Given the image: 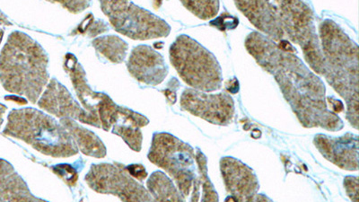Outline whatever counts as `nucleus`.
Returning a JSON list of instances; mask_svg holds the SVG:
<instances>
[{"label": "nucleus", "instance_id": "obj_31", "mask_svg": "<svg viewBox=\"0 0 359 202\" xmlns=\"http://www.w3.org/2000/svg\"><path fill=\"white\" fill-rule=\"evenodd\" d=\"M3 35H4V31L0 30V44H1V41L3 39Z\"/></svg>", "mask_w": 359, "mask_h": 202}, {"label": "nucleus", "instance_id": "obj_10", "mask_svg": "<svg viewBox=\"0 0 359 202\" xmlns=\"http://www.w3.org/2000/svg\"><path fill=\"white\" fill-rule=\"evenodd\" d=\"M96 114L102 129L121 137L134 152L142 149L143 135L140 128L147 126L149 120L144 115L115 104L104 93L96 105Z\"/></svg>", "mask_w": 359, "mask_h": 202}, {"label": "nucleus", "instance_id": "obj_20", "mask_svg": "<svg viewBox=\"0 0 359 202\" xmlns=\"http://www.w3.org/2000/svg\"><path fill=\"white\" fill-rule=\"evenodd\" d=\"M92 43L99 53L115 64L123 63L129 50V44L116 35L96 38Z\"/></svg>", "mask_w": 359, "mask_h": 202}, {"label": "nucleus", "instance_id": "obj_19", "mask_svg": "<svg viewBox=\"0 0 359 202\" xmlns=\"http://www.w3.org/2000/svg\"><path fill=\"white\" fill-rule=\"evenodd\" d=\"M147 191L156 201H184L181 192L165 173L154 172L147 182Z\"/></svg>", "mask_w": 359, "mask_h": 202}, {"label": "nucleus", "instance_id": "obj_22", "mask_svg": "<svg viewBox=\"0 0 359 202\" xmlns=\"http://www.w3.org/2000/svg\"><path fill=\"white\" fill-rule=\"evenodd\" d=\"M54 174L62 177L63 181L69 186H75L78 182V172L70 165H57L51 168Z\"/></svg>", "mask_w": 359, "mask_h": 202}, {"label": "nucleus", "instance_id": "obj_18", "mask_svg": "<svg viewBox=\"0 0 359 202\" xmlns=\"http://www.w3.org/2000/svg\"><path fill=\"white\" fill-rule=\"evenodd\" d=\"M195 160L197 163L198 176L191 192V201H219V195L208 177L207 157L200 149H197V152H195Z\"/></svg>", "mask_w": 359, "mask_h": 202}, {"label": "nucleus", "instance_id": "obj_9", "mask_svg": "<svg viewBox=\"0 0 359 202\" xmlns=\"http://www.w3.org/2000/svg\"><path fill=\"white\" fill-rule=\"evenodd\" d=\"M85 180L92 190L101 194L114 195L123 201H154L149 191L121 163L93 165Z\"/></svg>", "mask_w": 359, "mask_h": 202}, {"label": "nucleus", "instance_id": "obj_30", "mask_svg": "<svg viewBox=\"0 0 359 202\" xmlns=\"http://www.w3.org/2000/svg\"><path fill=\"white\" fill-rule=\"evenodd\" d=\"M0 25H11V22H8V19L5 17L4 14L0 12Z\"/></svg>", "mask_w": 359, "mask_h": 202}, {"label": "nucleus", "instance_id": "obj_16", "mask_svg": "<svg viewBox=\"0 0 359 202\" xmlns=\"http://www.w3.org/2000/svg\"><path fill=\"white\" fill-rule=\"evenodd\" d=\"M0 201H44L35 197L27 182L6 160L0 159Z\"/></svg>", "mask_w": 359, "mask_h": 202}, {"label": "nucleus", "instance_id": "obj_11", "mask_svg": "<svg viewBox=\"0 0 359 202\" xmlns=\"http://www.w3.org/2000/svg\"><path fill=\"white\" fill-rule=\"evenodd\" d=\"M180 105L182 111L219 126H227L235 117V102L226 92L213 95L187 88L182 92Z\"/></svg>", "mask_w": 359, "mask_h": 202}, {"label": "nucleus", "instance_id": "obj_13", "mask_svg": "<svg viewBox=\"0 0 359 202\" xmlns=\"http://www.w3.org/2000/svg\"><path fill=\"white\" fill-rule=\"evenodd\" d=\"M220 171L227 192L237 201H256L259 184L255 171L232 156L220 160Z\"/></svg>", "mask_w": 359, "mask_h": 202}, {"label": "nucleus", "instance_id": "obj_15", "mask_svg": "<svg viewBox=\"0 0 359 202\" xmlns=\"http://www.w3.org/2000/svg\"><path fill=\"white\" fill-rule=\"evenodd\" d=\"M127 69L137 81L158 86L168 75V67L159 53L147 45H139L131 51Z\"/></svg>", "mask_w": 359, "mask_h": 202}, {"label": "nucleus", "instance_id": "obj_17", "mask_svg": "<svg viewBox=\"0 0 359 202\" xmlns=\"http://www.w3.org/2000/svg\"><path fill=\"white\" fill-rule=\"evenodd\" d=\"M60 123L75 140L76 146L83 154L95 159H104L107 156V147L94 133L83 128L73 119L62 118Z\"/></svg>", "mask_w": 359, "mask_h": 202}, {"label": "nucleus", "instance_id": "obj_23", "mask_svg": "<svg viewBox=\"0 0 359 202\" xmlns=\"http://www.w3.org/2000/svg\"><path fill=\"white\" fill-rule=\"evenodd\" d=\"M47 1L57 3L72 14H79L92 4V0H47Z\"/></svg>", "mask_w": 359, "mask_h": 202}, {"label": "nucleus", "instance_id": "obj_21", "mask_svg": "<svg viewBox=\"0 0 359 202\" xmlns=\"http://www.w3.org/2000/svg\"><path fill=\"white\" fill-rule=\"evenodd\" d=\"M186 9L201 20L208 21L217 17L219 0H181Z\"/></svg>", "mask_w": 359, "mask_h": 202}, {"label": "nucleus", "instance_id": "obj_14", "mask_svg": "<svg viewBox=\"0 0 359 202\" xmlns=\"http://www.w3.org/2000/svg\"><path fill=\"white\" fill-rule=\"evenodd\" d=\"M313 144L326 160L347 171L358 170V137L347 133L338 137L317 134Z\"/></svg>", "mask_w": 359, "mask_h": 202}, {"label": "nucleus", "instance_id": "obj_28", "mask_svg": "<svg viewBox=\"0 0 359 202\" xmlns=\"http://www.w3.org/2000/svg\"><path fill=\"white\" fill-rule=\"evenodd\" d=\"M6 99H9V100H15V102H18V104L20 105H25L27 104V101L25 100L24 98L18 97L17 95H13V96H6Z\"/></svg>", "mask_w": 359, "mask_h": 202}, {"label": "nucleus", "instance_id": "obj_4", "mask_svg": "<svg viewBox=\"0 0 359 202\" xmlns=\"http://www.w3.org/2000/svg\"><path fill=\"white\" fill-rule=\"evenodd\" d=\"M236 8L269 39L296 41L314 24L312 8L302 0H233Z\"/></svg>", "mask_w": 359, "mask_h": 202}, {"label": "nucleus", "instance_id": "obj_3", "mask_svg": "<svg viewBox=\"0 0 359 202\" xmlns=\"http://www.w3.org/2000/svg\"><path fill=\"white\" fill-rule=\"evenodd\" d=\"M49 57L36 41L13 32L0 53V83L6 91L36 104L50 81Z\"/></svg>", "mask_w": 359, "mask_h": 202}, {"label": "nucleus", "instance_id": "obj_7", "mask_svg": "<svg viewBox=\"0 0 359 202\" xmlns=\"http://www.w3.org/2000/svg\"><path fill=\"white\" fill-rule=\"evenodd\" d=\"M147 157L171 176L184 200L190 196L198 176L194 147L174 135L155 133Z\"/></svg>", "mask_w": 359, "mask_h": 202}, {"label": "nucleus", "instance_id": "obj_26", "mask_svg": "<svg viewBox=\"0 0 359 202\" xmlns=\"http://www.w3.org/2000/svg\"><path fill=\"white\" fill-rule=\"evenodd\" d=\"M127 169L130 175L139 181H144L147 177V173L142 165H130Z\"/></svg>", "mask_w": 359, "mask_h": 202}, {"label": "nucleus", "instance_id": "obj_27", "mask_svg": "<svg viewBox=\"0 0 359 202\" xmlns=\"http://www.w3.org/2000/svg\"><path fill=\"white\" fill-rule=\"evenodd\" d=\"M326 100L329 102L330 107L332 108V111L338 114L339 112L344 111V107L341 101L336 100L333 97H327Z\"/></svg>", "mask_w": 359, "mask_h": 202}, {"label": "nucleus", "instance_id": "obj_1", "mask_svg": "<svg viewBox=\"0 0 359 202\" xmlns=\"http://www.w3.org/2000/svg\"><path fill=\"white\" fill-rule=\"evenodd\" d=\"M245 46L258 65L273 76L302 126L332 133L343 129L341 119L327 105L325 83L294 53L255 31L247 35Z\"/></svg>", "mask_w": 359, "mask_h": 202}, {"label": "nucleus", "instance_id": "obj_5", "mask_svg": "<svg viewBox=\"0 0 359 202\" xmlns=\"http://www.w3.org/2000/svg\"><path fill=\"white\" fill-rule=\"evenodd\" d=\"M3 134L30 145L36 152L55 159L78 155L79 147L62 124L34 108L9 112Z\"/></svg>", "mask_w": 359, "mask_h": 202}, {"label": "nucleus", "instance_id": "obj_6", "mask_svg": "<svg viewBox=\"0 0 359 202\" xmlns=\"http://www.w3.org/2000/svg\"><path fill=\"white\" fill-rule=\"evenodd\" d=\"M169 55L180 78L191 88L207 93L222 88V69L216 56L189 35L176 38Z\"/></svg>", "mask_w": 359, "mask_h": 202}, {"label": "nucleus", "instance_id": "obj_8", "mask_svg": "<svg viewBox=\"0 0 359 202\" xmlns=\"http://www.w3.org/2000/svg\"><path fill=\"white\" fill-rule=\"evenodd\" d=\"M102 13L117 33L136 41L168 37L171 27L131 0H99Z\"/></svg>", "mask_w": 359, "mask_h": 202}, {"label": "nucleus", "instance_id": "obj_25", "mask_svg": "<svg viewBox=\"0 0 359 202\" xmlns=\"http://www.w3.org/2000/svg\"><path fill=\"white\" fill-rule=\"evenodd\" d=\"M108 30V25L105 24L104 21L100 20L95 22L93 25L90 24V27H86L84 33L83 34H85L86 31H88V33L86 34H88L90 37H95L99 34L105 33V32H107Z\"/></svg>", "mask_w": 359, "mask_h": 202}, {"label": "nucleus", "instance_id": "obj_24", "mask_svg": "<svg viewBox=\"0 0 359 202\" xmlns=\"http://www.w3.org/2000/svg\"><path fill=\"white\" fill-rule=\"evenodd\" d=\"M344 188L349 198L352 201H358V176H346L344 179Z\"/></svg>", "mask_w": 359, "mask_h": 202}, {"label": "nucleus", "instance_id": "obj_12", "mask_svg": "<svg viewBox=\"0 0 359 202\" xmlns=\"http://www.w3.org/2000/svg\"><path fill=\"white\" fill-rule=\"evenodd\" d=\"M38 105L57 118H70L91 126L102 128L99 118L80 107L65 86L56 79H50L46 89L38 100Z\"/></svg>", "mask_w": 359, "mask_h": 202}, {"label": "nucleus", "instance_id": "obj_29", "mask_svg": "<svg viewBox=\"0 0 359 202\" xmlns=\"http://www.w3.org/2000/svg\"><path fill=\"white\" fill-rule=\"evenodd\" d=\"M6 109L8 108H6V105L0 104V128H1L3 123H4L3 115H4Z\"/></svg>", "mask_w": 359, "mask_h": 202}, {"label": "nucleus", "instance_id": "obj_2", "mask_svg": "<svg viewBox=\"0 0 359 202\" xmlns=\"http://www.w3.org/2000/svg\"><path fill=\"white\" fill-rule=\"evenodd\" d=\"M319 40L325 59L323 74L328 84L346 102V118L358 130V46L334 21L326 19L319 25Z\"/></svg>", "mask_w": 359, "mask_h": 202}]
</instances>
